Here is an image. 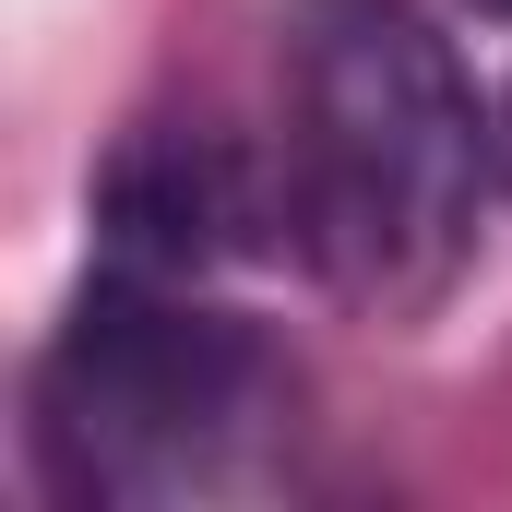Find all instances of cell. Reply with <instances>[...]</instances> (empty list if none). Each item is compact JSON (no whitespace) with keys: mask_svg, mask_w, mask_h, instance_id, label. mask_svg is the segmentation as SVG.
Returning <instances> with one entry per match:
<instances>
[{"mask_svg":"<svg viewBox=\"0 0 512 512\" xmlns=\"http://www.w3.org/2000/svg\"><path fill=\"white\" fill-rule=\"evenodd\" d=\"M262 143L286 251L382 322H417L465 274L477 203L501 191V131L417 0H286Z\"/></svg>","mask_w":512,"mask_h":512,"instance_id":"obj_1","label":"cell"},{"mask_svg":"<svg viewBox=\"0 0 512 512\" xmlns=\"http://www.w3.org/2000/svg\"><path fill=\"white\" fill-rule=\"evenodd\" d=\"M298 370L251 310H215L191 274L96 262L24 382V465L72 512L227 501L274 465Z\"/></svg>","mask_w":512,"mask_h":512,"instance_id":"obj_2","label":"cell"},{"mask_svg":"<svg viewBox=\"0 0 512 512\" xmlns=\"http://www.w3.org/2000/svg\"><path fill=\"white\" fill-rule=\"evenodd\" d=\"M96 262L131 274H191L215 286L227 262L286 251V191H274V143L227 120H131L96 167Z\"/></svg>","mask_w":512,"mask_h":512,"instance_id":"obj_3","label":"cell"},{"mask_svg":"<svg viewBox=\"0 0 512 512\" xmlns=\"http://www.w3.org/2000/svg\"><path fill=\"white\" fill-rule=\"evenodd\" d=\"M489 131H501V203H512V84H501V108H489Z\"/></svg>","mask_w":512,"mask_h":512,"instance_id":"obj_4","label":"cell"},{"mask_svg":"<svg viewBox=\"0 0 512 512\" xmlns=\"http://www.w3.org/2000/svg\"><path fill=\"white\" fill-rule=\"evenodd\" d=\"M465 12H489V24H512V0H465Z\"/></svg>","mask_w":512,"mask_h":512,"instance_id":"obj_5","label":"cell"}]
</instances>
